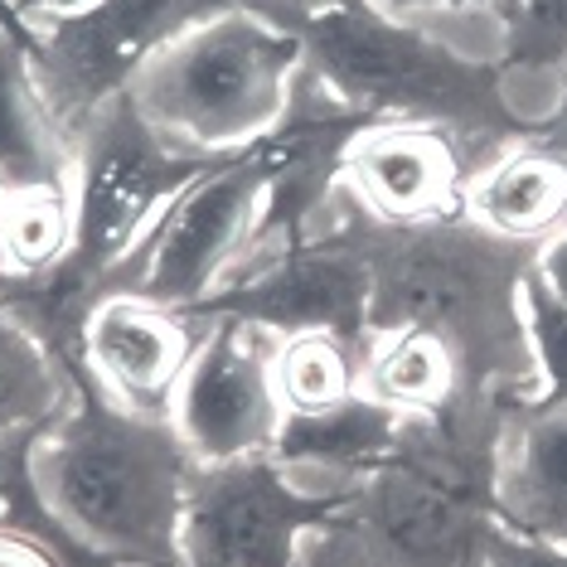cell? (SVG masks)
<instances>
[{
  "instance_id": "obj_1",
  "label": "cell",
  "mask_w": 567,
  "mask_h": 567,
  "mask_svg": "<svg viewBox=\"0 0 567 567\" xmlns=\"http://www.w3.org/2000/svg\"><path fill=\"white\" fill-rule=\"evenodd\" d=\"M189 475L171 422L117 408L79 369L73 403L24 456V499L73 567H179Z\"/></svg>"
},
{
  "instance_id": "obj_2",
  "label": "cell",
  "mask_w": 567,
  "mask_h": 567,
  "mask_svg": "<svg viewBox=\"0 0 567 567\" xmlns=\"http://www.w3.org/2000/svg\"><path fill=\"white\" fill-rule=\"evenodd\" d=\"M373 267V330H427L456 354L471 408L509 417L534 398V359L524 334V277L534 248L475 228L466 214L417 228L364 218Z\"/></svg>"
},
{
  "instance_id": "obj_3",
  "label": "cell",
  "mask_w": 567,
  "mask_h": 567,
  "mask_svg": "<svg viewBox=\"0 0 567 567\" xmlns=\"http://www.w3.org/2000/svg\"><path fill=\"white\" fill-rule=\"evenodd\" d=\"M291 24L306 44V87L344 117L446 126L475 165L509 141L534 136L505 112L499 69L461 59L456 49L379 16L364 0L301 10Z\"/></svg>"
},
{
  "instance_id": "obj_4",
  "label": "cell",
  "mask_w": 567,
  "mask_h": 567,
  "mask_svg": "<svg viewBox=\"0 0 567 567\" xmlns=\"http://www.w3.org/2000/svg\"><path fill=\"white\" fill-rule=\"evenodd\" d=\"M306 73L291 16L224 10L199 20L126 83V102L165 146L189 161H228L287 126Z\"/></svg>"
},
{
  "instance_id": "obj_5",
  "label": "cell",
  "mask_w": 567,
  "mask_h": 567,
  "mask_svg": "<svg viewBox=\"0 0 567 567\" xmlns=\"http://www.w3.org/2000/svg\"><path fill=\"white\" fill-rule=\"evenodd\" d=\"M489 528V481L412 422L403 456L373 466L306 534L296 567H485Z\"/></svg>"
},
{
  "instance_id": "obj_6",
  "label": "cell",
  "mask_w": 567,
  "mask_h": 567,
  "mask_svg": "<svg viewBox=\"0 0 567 567\" xmlns=\"http://www.w3.org/2000/svg\"><path fill=\"white\" fill-rule=\"evenodd\" d=\"M281 175V141L209 165L179 195L141 252L112 277V287L141 291L171 311H199L234 281L257 248L267 218V199Z\"/></svg>"
},
{
  "instance_id": "obj_7",
  "label": "cell",
  "mask_w": 567,
  "mask_h": 567,
  "mask_svg": "<svg viewBox=\"0 0 567 567\" xmlns=\"http://www.w3.org/2000/svg\"><path fill=\"white\" fill-rule=\"evenodd\" d=\"M369 311H373V267L364 248V214L344 199L334 185L330 204L320 209L316 228L301 243L281 248L277 257L243 272L234 287H224L214 301H204L199 320L228 316L248 326L281 334L301 330H334L344 340H369Z\"/></svg>"
},
{
  "instance_id": "obj_8",
  "label": "cell",
  "mask_w": 567,
  "mask_h": 567,
  "mask_svg": "<svg viewBox=\"0 0 567 567\" xmlns=\"http://www.w3.org/2000/svg\"><path fill=\"white\" fill-rule=\"evenodd\" d=\"M277 10L301 16L291 0H102L73 20H54L30 30V54L40 87L63 122V132L79 136V126L93 117L107 97L126 93V83L141 73V63L156 59L165 44H175L199 20L224 10Z\"/></svg>"
},
{
  "instance_id": "obj_9",
  "label": "cell",
  "mask_w": 567,
  "mask_h": 567,
  "mask_svg": "<svg viewBox=\"0 0 567 567\" xmlns=\"http://www.w3.org/2000/svg\"><path fill=\"white\" fill-rule=\"evenodd\" d=\"M199 320V316H195ZM199 344L175 383L165 422L195 466L272 456L287 408L277 398V334L248 320H199Z\"/></svg>"
},
{
  "instance_id": "obj_10",
  "label": "cell",
  "mask_w": 567,
  "mask_h": 567,
  "mask_svg": "<svg viewBox=\"0 0 567 567\" xmlns=\"http://www.w3.org/2000/svg\"><path fill=\"white\" fill-rule=\"evenodd\" d=\"M340 499L311 495L272 456L195 466L179 528V567H296L306 534Z\"/></svg>"
},
{
  "instance_id": "obj_11",
  "label": "cell",
  "mask_w": 567,
  "mask_h": 567,
  "mask_svg": "<svg viewBox=\"0 0 567 567\" xmlns=\"http://www.w3.org/2000/svg\"><path fill=\"white\" fill-rule=\"evenodd\" d=\"M475 171L456 132L432 122H364L340 151L334 185L383 228H417L461 214V189Z\"/></svg>"
},
{
  "instance_id": "obj_12",
  "label": "cell",
  "mask_w": 567,
  "mask_h": 567,
  "mask_svg": "<svg viewBox=\"0 0 567 567\" xmlns=\"http://www.w3.org/2000/svg\"><path fill=\"white\" fill-rule=\"evenodd\" d=\"M199 330L204 326L189 311H171L141 291L107 287L79 320L73 359L93 379V389L117 408L165 417Z\"/></svg>"
},
{
  "instance_id": "obj_13",
  "label": "cell",
  "mask_w": 567,
  "mask_h": 567,
  "mask_svg": "<svg viewBox=\"0 0 567 567\" xmlns=\"http://www.w3.org/2000/svg\"><path fill=\"white\" fill-rule=\"evenodd\" d=\"M79 393L73 350L59 344L40 320L0 287V519L30 524L24 499V456L49 422Z\"/></svg>"
},
{
  "instance_id": "obj_14",
  "label": "cell",
  "mask_w": 567,
  "mask_h": 567,
  "mask_svg": "<svg viewBox=\"0 0 567 567\" xmlns=\"http://www.w3.org/2000/svg\"><path fill=\"white\" fill-rule=\"evenodd\" d=\"M489 514L538 544L567 548V403L514 408L489 456Z\"/></svg>"
},
{
  "instance_id": "obj_15",
  "label": "cell",
  "mask_w": 567,
  "mask_h": 567,
  "mask_svg": "<svg viewBox=\"0 0 567 567\" xmlns=\"http://www.w3.org/2000/svg\"><path fill=\"white\" fill-rule=\"evenodd\" d=\"M461 214L485 234L538 248L567 228V151L544 136H519L466 175Z\"/></svg>"
},
{
  "instance_id": "obj_16",
  "label": "cell",
  "mask_w": 567,
  "mask_h": 567,
  "mask_svg": "<svg viewBox=\"0 0 567 567\" xmlns=\"http://www.w3.org/2000/svg\"><path fill=\"white\" fill-rule=\"evenodd\" d=\"M0 189H73V136L49 107L30 34L0 10Z\"/></svg>"
},
{
  "instance_id": "obj_17",
  "label": "cell",
  "mask_w": 567,
  "mask_h": 567,
  "mask_svg": "<svg viewBox=\"0 0 567 567\" xmlns=\"http://www.w3.org/2000/svg\"><path fill=\"white\" fill-rule=\"evenodd\" d=\"M499 97L524 132H544L567 112V0H519L499 59Z\"/></svg>"
},
{
  "instance_id": "obj_18",
  "label": "cell",
  "mask_w": 567,
  "mask_h": 567,
  "mask_svg": "<svg viewBox=\"0 0 567 567\" xmlns=\"http://www.w3.org/2000/svg\"><path fill=\"white\" fill-rule=\"evenodd\" d=\"M272 373H277V398H281V408H287V417L330 412L359 393L364 344L344 340V334H334V330L281 334Z\"/></svg>"
},
{
  "instance_id": "obj_19",
  "label": "cell",
  "mask_w": 567,
  "mask_h": 567,
  "mask_svg": "<svg viewBox=\"0 0 567 567\" xmlns=\"http://www.w3.org/2000/svg\"><path fill=\"white\" fill-rule=\"evenodd\" d=\"M73 248V189H0V277L40 281Z\"/></svg>"
},
{
  "instance_id": "obj_20",
  "label": "cell",
  "mask_w": 567,
  "mask_h": 567,
  "mask_svg": "<svg viewBox=\"0 0 567 567\" xmlns=\"http://www.w3.org/2000/svg\"><path fill=\"white\" fill-rule=\"evenodd\" d=\"M364 6L432 34L436 44L456 49L461 59L499 69L519 0H364Z\"/></svg>"
},
{
  "instance_id": "obj_21",
  "label": "cell",
  "mask_w": 567,
  "mask_h": 567,
  "mask_svg": "<svg viewBox=\"0 0 567 567\" xmlns=\"http://www.w3.org/2000/svg\"><path fill=\"white\" fill-rule=\"evenodd\" d=\"M524 334L528 359H534V398L528 403H567V311L534 277H524Z\"/></svg>"
},
{
  "instance_id": "obj_22",
  "label": "cell",
  "mask_w": 567,
  "mask_h": 567,
  "mask_svg": "<svg viewBox=\"0 0 567 567\" xmlns=\"http://www.w3.org/2000/svg\"><path fill=\"white\" fill-rule=\"evenodd\" d=\"M485 567H567V548L524 538L495 519V528H489V548H485Z\"/></svg>"
},
{
  "instance_id": "obj_23",
  "label": "cell",
  "mask_w": 567,
  "mask_h": 567,
  "mask_svg": "<svg viewBox=\"0 0 567 567\" xmlns=\"http://www.w3.org/2000/svg\"><path fill=\"white\" fill-rule=\"evenodd\" d=\"M0 567H73V563L49 544L40 528L0 519Z\"/></svg>"
},
{
  "instance_id": "obj_24",
  "label": "cell",
  "mask_w": 567,
  "mask_h": 567,
  "mask_svg": "<svg viewBox=\"0 0 567 567\" xmlns=\"http://www.w3.org/2000/svg\"><path fill=\"white\" fill-rule=\"evenodd\" d=\"M528 277L567 311V228H558L548 243L534 248V257H528Z\"/></svg>"
},
{
  "instance_id": "obj_25",
  "label": "cell",
  "mask_w": 567,
  "mask_h": 567,
  "mask_svg": "<svg viewBox=\"0 0 567 567\" xmlns=\"http://www.w3.org/2000/svg\"><path fill=\"white\" fill-rule=\"evenodd\" d=\"M93 6H102V0H6L10 20H16L24 34L40 30V24H54V20H73Z\"/></svg>"
},
{
  "instance_id": "obj_26",
  "label": "cell",
  "mask_w": 567,
  "mask_h": 567,
  "mask_svg": "<svg viewBox=\"0 0 567 567\" xmlns=\"http://www.w3.org/2000/svg\"><path fill=\"white\" fill-rule=\"evenodd\" d=\"M534 136H544V141H553V146H563L567 151V112L553 126H544V132H534Z\"/></svg>"
},
{
  "instance_id": "obj_27",
  "label": "cell",
  "mask_w": 567,
  "mask_h": 567,
  "mask_svg": "<svg viewBox=\"0 0 567 567\" xmlns=\"http://www.w3.org/2000/svg\"><path fill=\"white\" fill-rule=\"evenodd\" d=\"M296 10H320V6H334V0H291Z\"/></svg>"
},
{
  "instance_id": "obj_28",
  "label": "cell",
  "mask_w": 567,
  "mask_h": 567,
  "mask_svg": "<svg viewBox=\"0 0 567 567\" xmlns=\"http://www.w3.org/2000/svg\"><path fill=\"white\" fill-rule=\"evenodd\" d=\"M0 6H6V0H0Z\"/></svg>"
},
{
  "instance_id": "obj_29",
  "label": "cell",
  "mask_w": 567,
  "mask_h": 567,
  "mask_svg": "<svg viewBox=\"0 0 567 567\" xmlns=\"http://www.w3.org/2000/svg\"><path fill=\"white\" fill-rule=\"evenodd\" d=\"M0 10H6V6H0Z\"/></svg>"
}]
</instances>
